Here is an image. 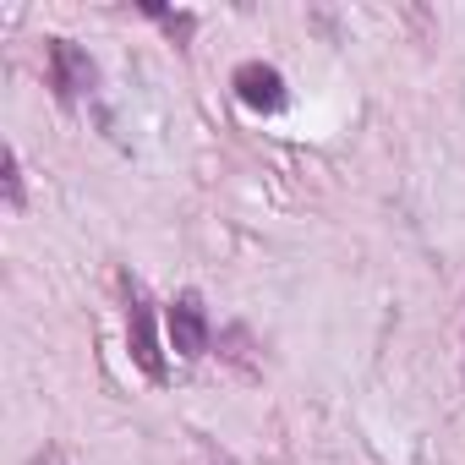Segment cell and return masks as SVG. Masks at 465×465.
<instances>
[{
  "mask_svg": "<svg viewBox=\"0 0 465 465\" xmlns=\"http://www.w3.org/2000/svg\"><path fill=\"white\" fill-rule=\"evenodd\" d=\"M121 291H126V345H132V361L153 383H164V351H159V329H153V302L143 296L137 280H121Z\"/></svg>",
  "mask_w": 465,
  "mask_h": 465,
  "instance_id": "obj_1",
  "label": "cell"
},
{
  "mask_svg": "<svg viewBox=\"0 0 465 465\" xmlns=\"http://www.w3.org/2000/svg\"><path fill=\"white\" fill-rule=\"evenodd\" d=\"M45 61H50V88H55L61 104H77V99H88V94L99 88V66H94V55H88L83 45H72V39H50Z\"/></svg>",
  "mask_w": 465,
  "mask_h": 465,
  "instance_id": "obj_2",
  "label": "cell"
},
{
  "mask_svg": "<svg viewBox=\"0 0 465 465\" xmlns=\"http://www.w3.org/2000/svg\"><path fill=\"white\" fill-rule=\"evenodd\" d=\"M164 334H170V345H175V356H181V361L208 356L213 329H208V307H203V296H197V291H181V296L164 307Z\"/></svg>",
  "mask_w": 465,
  "mask_h": 465,
  "instance_id": "obj_3",
  "label": "cell"
},
{
  "mask_svg": "<svg viewBox=\"0 0 465 465\" xmlns=\"http://www.w3.org/2000/svg\"><path fill=\"white\" fill-rule=\"evenodd\" d=\"M230 88H236V99H242L252 115H280V110L291 104L285 72L269 66V61H242L236 72H230Z\"/></svg>",
  "mask_w": 465,
  "mask_h": 465,
  "instance_id": "obj_4",
  "label": "cell"
},
{
  "mask_svg": "<svg viewBox=\"0 0 465 465\" xmlns=\"http://www.w3.org/2000/svg\"><path fill=\"white\" fill-rule=\"evenodd\" d=\"M6 208L12 213L23 208V159H17V148L6 153Z\"/></svg>",
  "mask_w": 465,
  "mask_h": 465,
  "instance_id": "obj_5",
  "label": "cell"
},
{
  "mask_svg": "<svg viewBox=\"0 0 465 465\" xmlns=\"http://www.w3.org/2000/svg\"><path fill=\"white\" fill-rule=\"evenodd\" d=\"M143 12H148L153 23H164L175 39H186V34H192V12H164V6H143Z\"/></svg>",
  "mask_w": 465,
  "mask_h": 465,
  "instance_id": "obj_6",
  "label": "cell"
}]
</instances>
